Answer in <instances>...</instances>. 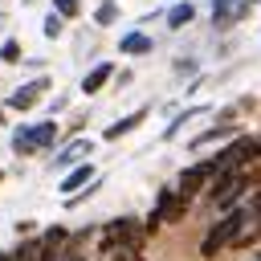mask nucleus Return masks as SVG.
I'll return each instance as SVG.
<instances>
[{"label":"nucleus","instance_id":"obj_1","mask_svg":"<svg viewBox=\"0 0 261 261\" xmlns=\"http://www.w3.org/2000/svg\"><path fill=\"white\" fill-rule=\"evenodd\" d=\"M147 220H135V216H118V220H110L106 224V232H102V253H114L118 245H135V249H143L147 245Z\"/></svg>","mask_w":261,"mask_h":261},{"label":"nucleus","instance_id":"obj_2","mask_svg":"<svg viewBox=\"0 0 261 261\" xmlns=\"http://www.w3.org/2000/svg\"><path fill=\"white\" fill-rule=\"evenodd\" d=\"M245 220H249V208H237V212H228L224 220H216V224L208 228V237H204L200 253H204V257H216L224 245H232V241H237V232L245 228Z\"/></svg>","mask_w":261,"mask_h":261},{"label":"nucleus","instance_id":"obj_3","mask_svg":"<svg viewBox=\"0 0 261 261\" xmlns=\"http://www.w3.org/2000/svg\"><path fill=\"white\" fill-rule=\"evenodd\" d=\"M57 139V122L49 118V122H37V126H20L16 135H12V151L16 155H33V151H41V147H49Z\"/></svg>","mask_w":261,"mask_h":261},{"label":"nucleus","instance_id":"obj_4","mask_svg":"<svg viewBox=\"0 0 261 261\" xmlns=\"http://www.w3.org/2000/svg\"><path fill=\"white\" fill-rule=\"evenodd\" d=\"M208 188H212V204H216V208H232V204L241 200V192L249 188V179H245V171H232V175H224V179H212Z\"/></svg>","mask_w":261,"mask_h":261},{"label":"nucleus","instance_id":"obj_5","mask_svg":"<svg viewBox=\"0 0 261 261\" xmlns=\"http://www.w3.org/2000/svg\"><path fill=\"white\" fill-rule=\"evenodd\" d=\"M253 4H257V0H212V24H220V29H228V24H237V20H245Z\"/></svg>","mask_w":261,"mask_h":261},{"label":"nucleus","instance_id":"obj_6","mask_svg":"<svg viewBox=\"0 0 261 261\" xmlns=\"http://www.w3.org/2000/svg\"><path fill=\"white\" fill-rule=\"evenodd\" d=\"M212 171H216V163H212V159L184 167V175H179V192H184V196H196L200 188H208V184H212Z\"/></svg>","mask_w":261,"mask_h":261},{"label":"nucleus","instance_id":"obj_7","mask_svg":"<svg viewBox=\"0 0 261 261\" xmlns=\"http://www.w3.org/2000/svg\"><path fill=\"white\" fill-rule=\"evenodd\" d=\"M45 90H49V82H45V77H33V82H24V86H16V90L8 94V106H12V110H33Z\"/></svg>","mask_w":261,"mask_h":261},{"label":"nucleus","instance_id":"obj_8","mask_svg":"<svg viewBox=\"0 0 261 261\" xmlns=\"http://www.w3.org/2000/svg\"><path fill=\"white\" fill-rule=\"evenodd\" d=\"M90 179H94V167H90V163H77V167L61 179V196H73V192H77V188H86Z\"/></svg>","mask_w":261,"mask_h":261},{"label":"nucleus","instance_id":"obj_9","mask_svg":"<svg viewBox=\"0 0 261 261\" xmlns=\"http://www.w3.org/2000/svg\"><path fill=\"white\" fill-rule=\"evenodd\" d=\"M110 73H114V65H110V61L94 65V69H90V73L82 77V90H86V94H98V90H102V86L110 82Z\"/></svg>","mask_w":261,"mask_h":261},{"label":"nucleus","instance_id":"obj_10","mask_svg":"<svg viewBox=\"0 0 261 261\" xmlns=\"http://www.w3.org/2000/svg\"><path fill=\"white\" fill-rule=\"evenodd\" d=\"M232 135H237V126H232V122L208 126L204 135H196V139H192V151H200V147H208V143H220V139H232Z\"/></svg>","mask_w":261,"mask_h":261},{"label":"nucleus","instance_id":"obj_11","mask_svg":"<svg viewBox=\"0 0 261 261\" xmlns=\"http://www.w3.org/2000/svg\"><path fill=\"white\" fill-rule=\"evenodd\" d=\"M90 151H94V143H90V139H77V143H69V147L57 155V163H61V167H69V163H82Z\"/></svg>","mask_w":261,"mask_h":261},{"label":"nucleus","instance_id":"obj_12","mask_svg":"<svg viewBox=\"0 0 261 261\" xmlns=\"http://www.w3.org/2000/svg\"><path fill=\"white\" fill-rule=\"evenodd\" d=\"M118 49H122V57H135V53H151V37H147V33H126Z\"/></svg>","mask_w":261,"mask_h":261},{"label":"nucleus","instance_id":"obj_13","mask_svg":"<svg viewBox=\"0 0 261 261\" xmlns=\"http://www.w3.org/2000/svg\"><path fill=\"white\" fill-rule=\"evenodd\" d=\"M143 118H147V110H135V114H126V118L110 122V126H106V139H122V135H126V130H135Z\"/></svg>","mask_w":261,"mask_h":261},{"label":"nucleus","instance_id":"obj_14","mask_svg":"<svg viewBox=\"0 0 261 261\" xmlns=\"http://www.w3.org/2000/svg\"><path fill=\"white\" fill-rule=\"evenodd\" d=\"M192 16H196V8H192L188 0H175V8L167 12V24H171V29H184V24H192Z\"/></svg>","mask_w":261,"mask_h":261},{"label":"nucleus","instance_id":"obj_15","mask_svg":"<svg viewBox=\"0 0 261 261\" xmlns=\"http://www.w3.org/2000/svg\"><path fill=\"white\" fill-rule=\"evenodd\" d=\"M114 16H118V4H114V0H102V4H98V12H94V20H98V24H114Z\"/></svg>","mask_w":261,"mask_h":261},{"label":"nucleus","instance_id":"obj_16","mask_svg":"<svg viewBox=\"0 0 261 261\" xmlns=\"http://www.w3.org/2000/svg\"><path fill=\"white\" fill-rule=\"evenodd\" d=\"M0 61H4V65H16V61H20V41L8 37V41L0 45Z\"/></svg>","mask_w":261,"mask_h":261},{"label":"nucleus","instance_id":"obj_17","mask_svg":"<svg viewBox=\"0 0 261 261\" xmlns=\"http://www.w3.org/2000/svg\"><path fill=\"white\" fill-rule=\"evenodd\" d=\"M245 179H249V188H261V155L245 167Z\"/></svg>","mask_w":261,"mask_h":261},{"label":"nucleus","instance_id":"obj_18","mask_svg":"<svg viewBox=\"0 0 261 261\" xmlns=\"http://www.w3.org/2000/svg\"><path fill=\"white\" fill-rule=\"evenodd\" d=\"M114 261H143V253H139L135 245H118V249H114Z\"/></svg>","mask_w":261,"mask_h":261},{"label":"nucleus","instance_id":"obj_19","mask_svg":"<svg viewBox=\"0 0 261 261\" xmlns=\"http://www.w3.org/2000/svg\"><path fill=\"white\" fill-rule=\"evenodd\" d=\"M192 114H200V106H196V110H184V114H175V118H171V122H167V130H163V135H167V139H171V135H175V130H179V122H188V118H192Z\"/></svg>","mask_w":261,"mask_h":261},{"label":"nucleus","instance_id":"obj_20","mask_svg":"<svg viewBox=\"0 0 261 261\" xmlns=\"http://www.w3.org/2000/svg\"><path fill=\"white\" fill-rule=\"evenodd\" d=\"M41 33H45V37H57V33H61V12H53V16L45 20V29H41Z\"/></svg>","mask_w":261,"mask_h":261},{"label":"nucleus","instance_id":"obj_21","mask_svg":"<svg viewBox=\"0 0 261 261\" xmlns=\"http://www.w3.org/2000/svg\"><path fill=\"white\" fill-rule=\"evenodd\" d=\"M53 8H57L61 16H73V12H77V0H53Z\"/></svg>","mask_w":261,"mask_h":261},{"label":"nucleus","instance_id":"obj_22","mask_svg":"<svg viewBox=\"0 0 261 261\" xmlns=\"http://www.w3.org/2000/svg\"><path fill=\"white\" fill-rule=\"evenodd\" d=\"M249 212H253V216H261V192H253V200H249Z\"/></svg>","mask_w":261,"mask_h":261},{"label":"nucleus","instance_id":"obj_23","mask_svg":"<svg viewBox=\"0 0 261 261\" xmlns=\"http://www.w3.org/2000/svg\"><path fill=\"white\" fill-rule=\"evenodd\" d=\"M0 261H16V257H8V253H0Z\"/></svg>","mask_w":261,"mask_h":261},{"label":"nucleus","instance_id":"obj_24","mask_svg":"<svg viewBox=\"0 0 261 261\" xmlns=\"http://www.w3.org/2000/svg\"><path fill=\"white\" fill-rule=\"evenodd\" d=\"M253 261H261V253H253Z\"/></svg>","mask_w":261,"mask_h":261},{"label":"nucleus","instance_id":"obj_25","mask_svg":"<svg viewBox=\"0 0 261 261\" xmlns=\"http://www.w3.org/2000/svg\"><path fill=\"white\" fill-rule=\"evenodd\" d=\"M0 179H4V171H0Z\"/></svg>","mask_w":261,"mask_h":261}]
</instances>
